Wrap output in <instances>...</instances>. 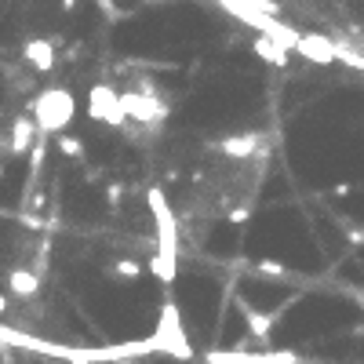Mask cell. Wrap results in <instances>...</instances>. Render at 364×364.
Listing matches in <instances>:
<instances>
[{
    "mask_svg": "<svg viewBox=\"0 0 364 364\" xmlns=\"http://www.w3.org/2000/svg\"><path fill=\"white\" fill-rule=\"evenodd\" d=\"M106 201H110V204H120V186H110V189H106Z\"/></svg>",
    "mask_w": 364,
    "mask_h": 364,
    "instance_id": "ffe728a7",
    "label": "cell"
},
{
    "mask_svg": "<svg viewBox=\"0 0 364 364\" xmlns=\"http://www.w3.org/2000/svg\"><path fill=\"white\" fill-rule=\"evenodd\" d=\"M23 55H26L30 66L40 70V73H48V70L55 66V44H51V40H26Z\"/></svg>",
    "mask_w": 364,
    "mask_h": 364,
    "instance_id": "9c48e42d",
    "label": "cell"
},
{
    "mask_svg": "<svg viewBox=\"0 0 364 364\" xmlns=\"http://www.w3.org/2000/svg\"><path fill=\"white\" fill-rule=\"evenodd\" d=\"M208 364H303L295 350H211Z\"/></svg>",
    "mask_w": 364,
    "mask_h": 364,
    "instance_id": "277c9868",
    "label": "cell"
},
{
    "mask_svg": "<svg viewBox=\"0 0 364 364\" xmlns=\"http://www.w3.org/2000/svg\"><path fill=\"white\" fill-rule=\"evenodd\" d=\"M255 55H259L263 62H270V66H288V48H281L277 40H270L263 33H259V40H255Z\"/></svg>",
    "mask_w": 364,
    "mask_h": 364,
    "instance_id": "7c38bea8",
    "label": "cell"
},
{
    "mask_svg": "<svg viewBox=\"0 0 364 364\" xmlns=\"http://www.w3.org/2000/svg\"><path fill=\"white\" fill-rule=\"evenodd\" d=\"M248 4H251L255 11H266V15H277V4H273V0H248Z\"/></svg>",
    "mask_w": 364,
    "mask_h": 364,
    "instance_id": "ac0fdd59",
    "label": "cell"
},
{
    "mask_svg": "<svg viewBox=\"0 0 364 364\" xmlns=\"http://www.w3.org/2000/svg\"><path fill=\"white\" fill-rule=\"evenodd\" d=\"M248 215H251L248 208H233V211H230V222H248Z\"/></svg>",
    "mask_w": 364,
    "mask_h": 364,
    "instance_id": "d6986e66",
    "label": "cell"
},
{
    "mask_svg": "<svg viewBox=\"0 0 364 364\" xmlns=\"http://www.w3.org/2000/svg\"><path fill=\"white\" fill-rule=\"evenodd\" d=\"M146 201H149V211H153V222H157V251L168 255V259H179V226H175V215H171L168 197L153 186L146 194Z\"/></svg>",
    "mask_w": 364,
    "mask_h": 364,
    "instance_id": "3957f363",
    "label": "cell"
},
{
    "mask_svg": "<svg viewBox=\"0 0 364 364\" xmlns=\"http://www.w3.org/2000/svg\"><path fill=\"white\" fill-rule=\"evenodd\" d=\"M77 113V102L66 88H44L33 99V120L44 135H62Z\"/></svg>",
    "mask_w": 364,
    "mask_h": 364,
    "instance_id": "6da1fadb",
    "label": "cell"
},
{
    "mask_svg": "<svg viewBox=\"0 0 364 364\" xmlns=\"http://www.w3.org/2000/svg\"><path fill=\"white\" fill-rule=\"evenodd\" d=\"M120 106H124V113L127 117H135V120H164V106L153 102V99H142V95H120Z\"/></svg>",
    "mask_w": 364,
    "mask_h": 364,
    "instance_id": "52a82bcc",
    "label": "cell"
},
{
    "mask_svg": "<svg viewBox=\"0 0 364 364\" xmlns=\"http://www.w3.org/2000/svg\"><path fill=\"white\" fill-rule=\"evenodd\" d=\"M73 4H77V0H62V8H66V11H73Z\"/></svg>",
    "mask_w": 364,
    "mask_h": 364,
    "instance_id": "7402d4cb",
    "label": "cell"
},
{
    "mask_svg": "<svg viewBox=\"0 0 364 364\" xmlns=\"http://www.w3.org/2000/svg\"><path fill=\"white\" fill-rule=\"evenodd\" d=\"M219 149L233 161H244V157H251L255 149H259V135H230V139L219 142Z\"/></svg>",
    "mask_w": 364,
    "mask_h": 364,
    "instance_id": "8fae6325",
    "label": "cell"
},
{
    "mask_svg": "<svg viewBox=\"0 0 364 364\" xmlns=\"http://www.w3.org/2000/svg\"><path fill=\"white\" fill-rule=\"evenodd\" d=\"M146 266H149V273H153L161 284H171V281H175V273H179V259H168V255H161V251Z\"/></svg>",
    "mask_w": 364,
    "mask_h": 364,
    "instance_id": "5bb4252c",
    "label": "cell"
},
{
    "mask_svg": "<svg viewBox=\"0 0 364 364\" xmlns=\"http://www.w3.org/2000/svg\"><path fill=\"white\" fill-rule=\"evenodd\" d=\"M295 51L303 58H310V62H317V66H332V62H339V44L325 33H303Z\"/></svg>",
    "mask_w": 364,
    "mask_h": 364,
    "instance_id": "8992f818",
    "label": "cell"
},
{
    "mask_svg": "<svg viewBox=\"0 0 364 364\" xmlns=\"http://www.w3.org/2000/svg\"><path fill=\"white\" fill-rule=\"evenodd\" d=\"M88 113H92L95 120H102V124H113V127H120V124L127 120V113H124V106H120L117 92L106 88V84H95V88H92Z\"/></svg>",
    "mask_w": 364,
    "mask_h": 364,
    "instance_id": "5b68a950",
    "label": "cell"
},
{
    "mask_svg": "<svg viewBox=\"0 0 364 364\" xmlns=\"http://www.w3.org/2000/svg\"><path fill=\"white\" fill-rule=\"evenodd\" d=\"M37 135H40V127H37L33 117H15V124H11V153H30Z\"/></svg>",
    "mask_w": 364,
    "mask_h": 364,
    "instance_id": "ba28073f",
    "label": "cell"
},
{
    "mask_svg": "<svg viewBox=\"0 0 364 364\" xmlns=\"http://www.w3.org/2000/svg\"><path fill=\"white\" fill-rule=\"evenodd\" d=\"M153 342H157V353H168V357H175V360H189V357H194V346H189L186 328H182V313H179V306L171 303V299L161 306Z\"/></svg>",
    "mask_w": 364,
    "mask_h": 364,
    "instance_id": "7a4b0ae2",
    "label": "cell"
},
{
    "mask_svg": "<svg viewBox=\"0 0 364 364\" xmlns=\"http://www.w3.org/2000/svg\"><path fill=\"white\" fill-rule=\"evenodd\" d=\"M255 273L259 277H288V266L277 263V259H263L259 266H255Z\"/></svg>",
    "mask_w": 364,
    "mask_h": 364,
    "instance_id": "9a60e30c",
    "label": "cell"
},
{
    "mask_svg": "<svg viewBox=\"0 0 364 364\" xmlns=\"http://www.w3.org/2000/svg\"><path fill=\"white\" fill-rule=\"evenodd\" d=\"M117 273H120V277H139L142 266H139L135 259H120V263H117Z\"/></svg>",
    "mask_w": 364,
    "mask_h": 364,
    "instance_id": "e0dca14e",
    "label": "cell"
},
{
    "mask_svg": "<svg viewBox=\"0 0 364 364\" xmlns=\"http://www.w3.org/2000/svg\"><path fill=\"white\" fill-rule=\"evenodd\" d=\"M360 306H364V295H360Z\"/></svg>",
    "mask_w": 364,
    "mask_h": 364,
    "instance_id": "603a6c76",
    "label": "cell"
},
{
    "mask_svg": "<svg viewBox=\"0 0 364 364\" xmlns=\"http://www.w3.org/2000/svg\"><path fill=\"white\" fill-rule=\"evenodd\" d=\"M58 149H62V153H66V157H80V153H84V146H80L73 135H66V132L58 135Z\"/></svg>",
    "mask_w": 364,
    "mask_h": 364,
    "instance_id": "2e32d148",
    "label": "cell"
},
{
    "mask_svg": "<svg viewBox=\"0 0 364 364\" xmlns=\"http://www.w3.org/2000/svg\"><path fill=\"white\" fill-rule=\"evenodd\" d=\"M8 288L18 299H33V295H40V273L37 270H11L8 273Z\"/></svg>",
    "mask_w": 364,
    "mask_h": 364,
    "instance_id": "30bf717a",
    "label": "cell"
},
{
    "mask_svg": "<svg viewBox=\"0 0 364 364\" xmlns=\"http://www.w3.org/2000/svg\"><path fill=\"white\" fill-rule=\"evenodd\" d=\"M0 313H8V295L0 291Z\"/></svg>",
    "mask_w": 364,
    "mask_h": 364,
    "instance_id": "44dd1931",
    "label": "cell"
},
{
    "mask_svg": "<svg viewBox=\"0 0 364 364\" xmlns=\"http://www.w3.org/2000/svg\"><path fill=\"white\" fill-rule=\"evenodd\" d=\"M241 313H244L248 332H251L255 339H266L270 328H273V320H277V313H259V310H251V306H244V303H241Z\"/></svg>",
    "mask_w": 364,
    "mask_h": 364,
    "instance_id": "4fadbf2b",
    "label": "cell"
}]
</instances>
